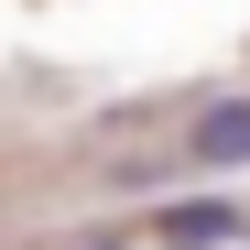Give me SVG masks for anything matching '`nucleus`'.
<instances>
[{
	"mask_svg": "<svg viewBox=\"0 0 250 250\" xmlns=\"http://www.w3.org/2000/svg\"><path fill=\"white\" fill-rule=\"evenodd\" d=\"M152 239H163V250H229V239H250V207H229V196H185V207H163V218H152Z\"/></svg>",
	"mask_w": 250,
	"mask_h": 250,
	"instance_id": "obj_1",
	"label": "nucleus"
},
{
	"mask_svg": "<svg viewBox=\"0 0 250 250\" xmlns=\"http://www.w3.org/2000/svg\"><path fill=\"white\" fill-rule=\"evenodd\" d=\"M185 152L207 163V174H239V163H250V98H207L196 131H185Z\"/></svg>",
	"mask_w": 250,
	"mask_h": 250,
	"instance_id": "obj_2",
	"label": "nucleus"
},
{
	"mask_svg": "<svg viewBox=\"0 0 250 250\" xmlns=\"http://www.w3.org/2000/svg\"><path fill=\"white\" fill-rule=\"evenodd\" d=\"M76 250H120V239H76Z\"/></svg>",
	"mask_w": 250,
	"mask_h": 250,
	"instance_id": "obj_3",
	"label": "nucleus"
}]
</instances>
